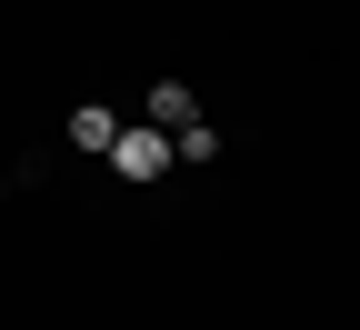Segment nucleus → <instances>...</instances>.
I'll use <instances>...</instances> for the list:
<instances>
[{"mask_svg": "<svg viewBox=\"0 0 360 330\" xmlns=\"http://www.w3.org/2000/svg\"><path fill=\"white\" fill-rule=\"evenodd\" d=\"M110 170H120V180H160V170H170V130H150V120H120V140H110Z\"/></svg>", "mask_w": 360, "mask_h": 330, "instance_id": "f257e3e1", "label": "nucleus"}, {"mask_svg": "<svg viewBox=\"0 0 360 330\" xmlns=\"http://www.w3.org/2000/svg\"><path fill=\"white\" fill-rule=\"evenodd\" d=\"M141 120H150V130H191V120H200V110H191V80H150V90H141Z\"/></svg>", "mask_w": 360, "mask_h": 330, "instance_id": "f03ea898", "label": "nucleus"}, {"mask_svg": "<svg viewBox=\"0 0 360 330\" xmlns=\"http://www.w3.org/2000/svg\"><path fill=\"white\" fill-rule=\"evenodd\" d=\"M70 140H80V151H101V160H110V140H120V110L80 101V110H70Z\"/></svg>", "mask_w": 360, "mask_h": 330, "instance_id": "7ed1b4c3", "label": "nucleus"}]
</instances>
